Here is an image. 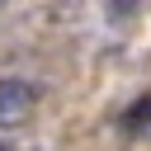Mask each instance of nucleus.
<instances>
[{
    "label": "nucleus",
    "instance_id": "nucleus-1",
    "mask_svg": "<svg viewBox=\"0 0 151 151\" xmlns=\"http://www.w3.org/2000/svg\"><path fill=\"white\" fill-rule=\"evenodd\" d=\"M33 109V85L24 80H0V127H19Z\"/></svg>",
    "mask_w": 151,
    "mask_h": 151
},
{
    "label": "nucleus",
    "instance_id": "nucleus-2",
    "mask_svg": "<svg viewBox=\"0 0 151 151\" xmlns=\"http://www.w3.org/2000/svg\"><path fill=\"white\" fill-rule=\"evenodd\" d=\"M0 151H5V146H0Z\"/></svg>",
    "mask_w": 151,
    "mask_h": 151
}]
</instances>
